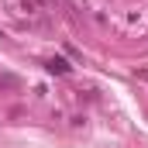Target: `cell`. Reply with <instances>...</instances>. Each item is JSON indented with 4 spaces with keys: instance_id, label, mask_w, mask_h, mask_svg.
<instances>
[{
    "instance_id": "cell-1",
    "label": "cell",
    "mask_w": 148,
    "mask_h": 148,
    "mask_svg": "<svg viewBox=\"0 0 148 148\" xmlns=\"http://www.w3.org/2000/svg\"><path fill=\"white\" fill-rule=\"evenodd\" d=\"M45 69H48L52 76H69V73H73V66H69L66 59H48V62H45Z\"/></svg>"
},
{
    "instance_id": "cell-2",
    "label": "cell",
    "mask_w": 148,
    "mask_h": 148,
    "mask_svg": "<svg viewBox=\"0 0 148 148\" xmlns=\"http://www.w3.org/2000/svg\"><path fill=\"white\" fill-rule=\"evenodd\" d=\"M21 7H24L28 14H38V10H41V0H21Z\"/></svg>"
}]
</instances>
